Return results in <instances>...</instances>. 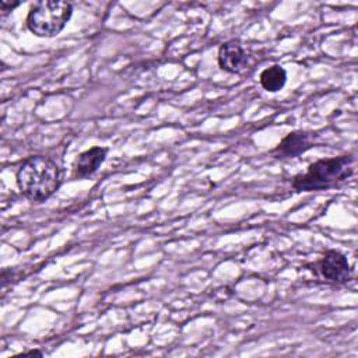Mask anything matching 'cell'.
I'll return each mask as SVG.
<instances>
[{
  "mask_svg": "<svg viewBox=\"0 0 358 358\" xmlns=\"http://www.w3.org/2000/svg\"><path fill=\"white\" fill-rule=\"evenodd\" d=\"M63 173L60 166L46 155L27 158L17 171L20 192L31 201H45L60 186Z\"/></svg>",
  "mask_w": 358,
  "mask_h": 358,
  "instance_id": "obj_1",
  "label": "cell"
},
{
  "mask_svg": "<svg viewBox=\"0 0 358 358\" xmlns=\"http://www.w3.org/2000/svg\"><path fill=\"white\" fill-rule=\"evenodd\" d=\"M354 157L341 155L319 159L308 166L302 175L292 179V187L299 192L323 190L345 180L354 171Z\"/></svg>",
  "mask_w": 358,
  "mask_h": 358,
  "instance_id": "obj_2",
  "label": "cell"
},
{
  "mask_svg": "<svg viewBox=\"0 0 358 358\" xmlns=\"http://www.w3.org/2000/svg\"><path fill=\"white\" fill-rule=\"evenodd\" d=\"M73 14L67 1L42 0L32 4L27 15L28 29L41 38H52L63 31Z\"/></svg>",
  "mask_w": 358,
  "mask_h": 358,
  "instance_id": "obj_3",
  "label": "cell"
},
{
  "mask_svg": "<svg viewBox=\"0 0 358 358\" xmlns=\"http://www.w3.org/2000/svg\"><path fill=\"white\" fill-rule=\"evenodd\" d=\"M315 271L329 282L344 284L351 277L348 260L337 250H327L315 264Z\"/></svg>",
  "mask_w": 358,
  "mask_h": 358,
  "instance_id": "obj_4",
  "label": "cell"
},
{
  "mask_svg": "<svg viewBox=\"0 0 358 358\" xmlns=\"http://www.w3.org/2000/svg\"><path fill=\"white\" fill-rule=\"evenodd\" d=\"M218 66L232 74H239L249 66V56L239 41H228L218 50Z\"/></svg>",
  "mask_w": 358,
  "mask_h": 358,
  "instance_id": "obj_5",
  "label": "cell"
},
{
  "mask_svg": "<svg viewBox=\"0 0 358 358\" xmlns=\"http://www.w3.org/2000/svg\"><path fill=\"white\" fill-rule=\"evenodd\" d=\"M312 147L310 136L306 131L295 130L288 133L271 151L275 158H294Z\"/></svg>",
  "mask_w": 358,
  "mask_h": 358,
  "instance_id": "obj_6",
  "label": "cell"
},
{
  "mask_svg": "<svg viewBox=\"0 0 358 358\" xmlns=\"http://www.w3.org/2000/svg\"><path fill=\"white\" fill-rule=\"evenodd\" d=\"M108 148L92 147L78 155L73 166V176L76 179H84L96 172L99 165L105 161Z\"/></svg>",
  "mask_w": 358,
  "mask_h": 358,
  "instance_id": "obj_7",
  "label": "cell"
},
{
  "mask_svg": "<svg viewBox=\"0 0 358 358\" xmlns=\"http://www.w3.org/2000/svg\"><path fill=\"white\" fill-rule=\"evenodd\" d=\"M287 81V73L280 64H273L260 73V84L268 92L280 91Z\"/></svg>",
  "mask_w": 358,
  "mask_h": 358,
  "instance_id": "obj_8",
  "label": "cell"
},
{
  "mask_svg": "<svg viewBox=\"0 0 358 358\" xmlns=\"http://www.w3.org/2000/svg\"><path fill=\"white\" fill-rule=\"evenodd\" d=\"M17 6H20V3H18V1H15V3L6 1V0H1V1H0V10H1V11H4V13L14 10Z\"/></svg>",
  "mask_w": 358,
  "mask_h": 358,
  "instance_id": "obj_9",
  "label": "cell"
},
{
  "mask_svg": "<svg viewBox=\"0 0 358 358\" xmlns=\"http://www.w3.org/2000/svg\"><path fill=\"white\" fill-rule=\"evenodd\" d=\"M22 355H42V352H41V351H36V350H34V351H27V352H22Z\"/></svg>",
  "mask_w": 358,
  "mask_h": 358,
  "instance_id": "obj_10",
  "label": "cell"
}]
</instances>
